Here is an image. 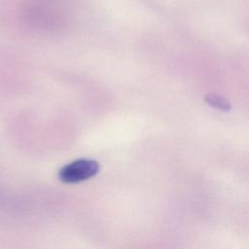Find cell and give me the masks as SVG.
<instances>
[{
  "mask_svg": "<svg viewBox=\"0 0 249 249\" xmlns=\"http://www.w3.org/2000/svg\"><path fill=\"white\" fill-rule=\"evenodd\" d=\"M98 162L93 160L80 159L62 166L58 171L60 181L67 184L79 183L88 180L97 174Z\"/></svg>",
  "mask_w": 249,
  "mask_h": 249,
  "instance_id": "6da1fadb",
  "label": "cell"
},
{
  "mask_svg": "<svg viewBox=\"0 0 249 249\" xmlns=\"http://www.w3.org/2000/svg\"><path fill=\"white\" fill-rule=\"evenodd\" d=\"M204 101L209 106H211L215 109H218L220 111H223V112H228L231 108L230 101L228 99L222 97V96L207 95V96H205Z\"/></svg>",
  "mask_w": 249,
  "mask_h": 249,
  "instance_id": "7a4b0ae2",
  "label": "cell"
}]
</instances>
